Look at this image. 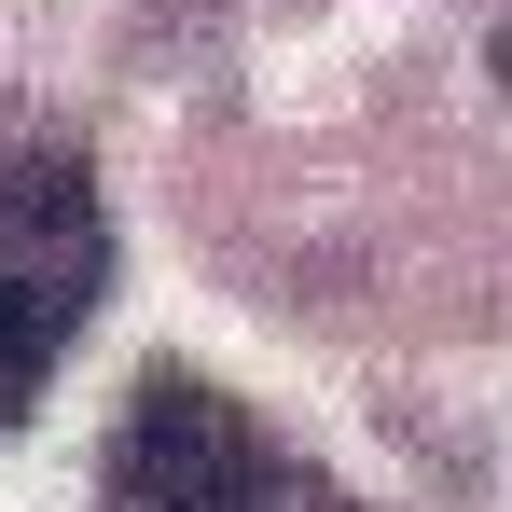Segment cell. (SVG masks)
<instances>
[{
  "label": "cell",
  "mask_w": 512,
  "mask_h": 512,
  "mask_svg": "<svg viewBox=\"0 0 512 512\" xmlns=\"http://www.w3.org/2000/svg\"><path fill=\"white\" fill-rule=\"evenodd\" d=\"M499 84H512V28H499Z\"/></svg>",
  "instance_id": "3"
},
{
  "label": "cell",
  "mask_w": 512,
  "mask_h": 512,
  "mask_svg": "<svg viewBox=\"0 0 512 512\" xmlns=\"http://www.w3.org/2000/svg\"><path fill=\"white\" fill-rule=\"evenodd\" d=\"M111 512H360L333 471H305L250 402H222L208 374H139V402L111 429Z\"/></svg>",
  "instance_id": "2"
},
{
  "label": "cell",
  "mask_w": 512,
  "mask_h": 512,
  "mask_svg": "<svg viewBox=\"0 0 512 512\" xmlns=\"http://www.w3.org/2000/svg\"><path fill=\"white\" fill-rule=\"evenodd\" d=\"M111 291V194L56 139H0V429L42 416V374Z\"/></svg>",
  "instance_id": "1"
}]
</instances>
